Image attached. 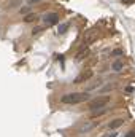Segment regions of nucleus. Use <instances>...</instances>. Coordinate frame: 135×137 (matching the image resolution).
I'll return each instance as SVG.
<instances>
[{
	"instance_id": "f257e3e1",
	"label": "nucleus",
	"mask_w": 135,
	"mask_h": 137,
	"mask_svg": "<svg viewBox=\"0 0 135 137\" xmlns=\"http://www.w3.org/2000/svg\"><path fill=\"white\" fill-rule=\"evenodd\" d=\"M89 99H91L89 92H68V94L62 96L60 101L64 104H81V102L89 101Z\"/></svg>"
},
{
	"instance_id": "f03ea898",
	"label": "nucleus",
	"mask_w": 135,
	"mask_h": 137,
	"mask_svg": "<svg viewBox=\"0 0 135 137\" xmlns=\"http://www.w3.org/2000/svg\"><path fill=\"white\" fill-rule=\"evenodd\" d=\"M110 102V96H103V97H99V99H95V101H92L89 104V110H97V108H102V107H105L107 104Z\"/></svg>"
},
{
	"instance_id": "7ed1b4c3",
	"label": "nucleus",
	"mask_w": 135,
	"mask_h": 137,
	"mask_svg": "<svg viewBox=\"0 0 135 137\" xmlns=\"http://www.w3.org/2000/svg\"><path fill=\"white\" fill-rule=\"evenodd\" d=\"M57 21H59V18H57L56 13H46V15L43 16V22H46L48 26H54V24H57Z\"/></svg>"
},
{
	"instance_id": "20e7f679",
	"label": "nucleus",
	"mask_w": 135,
	"mask_h": 137,
	"mask_svg": "<svg viewBox=\"0 0 135 137\" xmlns=\"http://www.w3.org/2000/svg\"><path fill=\"white\" fill-rule=\"evenodd\" d=\"M89 54H91V49H89V48H81L80 51L76 53V56H75V61H83V59H86Z\"/></svg>"
},
{
	"instance_id": "39448f33",
	"label": "nucleus",
	"mask_w": 135,
	"mask_h": 137,
	"mask_svg": "<svg viewBox=\"0 0 135 137\" xmlns=\"http://www.w3.org/2000/svg\"><path fill=\"white\" fill-rule=\"evenodd\" d=\"M124 124V120H121V118H118V120H113L111 123H108V129H111V131H114V129H118V128H121V126Z\"/></svg>"
},
{
	"instance_id": "423d86ee",
	"label": "nucleus",
	"mask_w": 135,
	"mask_h": 137,
	"mask_svg": "<svg viewBox=\"0 0 135 137\" xmlns=\"http://www.w3.org/2000/svg\"><path fill=\"white\" fill-rule=\"evenodd\" d=\"M91 76H92V70H86V72H84L83 75H80L78 78L75 80V83H81V81H86V80H89Z\"/></svg>"
},
{
	"instance_id": "0eeeda50",
	"label": "nucleus",
	"mask_w": 135,
	"mask_h": 137,
	"mask_svg": "<svg viewBox=\"0 0 135 137\" xmlns=\"http://www.w3.org/2000/svg\"><path fill=\"white\" fill-rule=\"evenodd\" d=\"M38 19V15H35V13H27L24 16V22H33Z\"/></svg>"
},
{
	"instance_id": "6e6552de",
	"label": "nucleus",
	"mask_w": 135,
	"mask_h": 137,
	"mask_svg": "<svg viewBox=\"0 0 135 137\" xmlns=\"http://www.w3.org/2000/svg\"><path fill=\"white\" fill-rule=\"evenodd\" d=\"M105 113H108L105 107H102V108H97V110H94V112H92V118H97V116H102V115H105Z\"/></svg>"
},
{
	"instance_id": "1a4fd4ad",
	"label": "nucleus",
	"mask_w": 135,
	"mask_h": 137,
	"mask_svg": "<svg viewBox=\"0 0 135 137\" xmlns=\"http://www.w3.org/2000/svg\"><path fill=\"white\" fill-rule=\"evenodd\" d=\"M67 29H68V22H64V24H59V27H57V32L62 35V34H65V32H67Z\"/></svg>"
},
{
	"instance_id": "9d476101",
	"label": "nucleus",
	"mask_w": 135,
	"mask_h": 137,
	"mask_svg": "<svg viewBox=\"0 0 135 137\" xmlns=\"http://www.w3.org/2000/svg\"><path fill=\"white\" fill-rule=\"evenodd\" d=\"M121 69H122V62H121V61H114L113 62V70H114V72H119Z\"/></svg>"
},
{
	"instance_id": "9b49d317",
	"label": "nucleus",
	"mask_w": 135,
	"mask_h": 137,
	"mask_svg": "<svg viewBox=\"0 0 135 137\" xmlns=\"http://www.w3.org/2000/svg\"><path fill=\"white\" fill-rule=\"evenodd\" d=\"M94 126H95V124H94V123H86V124H84L83 128L80 129V131H81V132H86V131H89V129H92Z\"/></svg>"
},
{
	"instance_id": "f8f14e48",
	"label": "nucleus",
	"mask_w": 135,
	"mask_h": 137,
	"mask_svg": "<svg viewBox=\"0 0 135 137\" xmlns=\"http://www.w3.org/2000/svg\"><path fill=\"white\" fill-rule=\"evenodd\" d=\"M43 32V27H33V30H32V35H38V34H41Z\"/></svg>"
},
{
	"instance_id": "ddd939ff",
	"label": "nucleus",
	"mask_w": 135,
	"mask_h": 137,
	"mask_svg": "<svg viewBox=\"0 0 135 137\" xmlns=\"http://www.w3.org/2000/svg\"><path fill=\"white\" fill-rule=\"evenodd\" d=\"M19 13H21V15H27V13H30V6H22V8L19 10Z\"/></svg>"
},
{
	"instance_id": "4468645a",
	"label": "nucleus",
	"mask_w": 135,
	"mask_h": 137,
	"mask_svg": "<svg viewBox=\"0 0 135 137\" xmlns=\"http://www.w3.org/2000/svg\"><path fill=\"white\" fill-rule=\"evenodd\" d=\"M135 91V88L132 85H129V86H126V92H134Z\"/></svg>"
},
{
	"instance_id": "2eb2a0df",
	"label": "nucleus",
	"mask_w": 135,
	"mask_h": 137,
	"mask_svg": "<svg viewBox=\"0 0 135 137\" xmlns=\"http://www.w3.org/2000/svg\"><path fill=\"white\" fill-rule=\"evenodd\" d=\"M122 54V51H121V49H114L113 53H111V56H121Z\"/></svg>"
},
{
	"instance_id": "dca6fc26",
	"label": "nucleus",
	"mask_w": 135,
	"mask_h": 137,
	"mask_svg": "<svg viewBox=\"0 0 135 137\" xmlns=\"http://www.w3.org/2000/svg\"><path fill=\"white\" fill-rule=\"evenodd\" d=\"M126 137H135V129H132V131H129L126 134Z\"/></svg>"
},
{
	"instance_id": "f3484780",
	"label": "nucleus",
	"mask_w": 135,
	"mask_h": 137,
	"mask_svg": "<svg viewBox=\"0 0 135 137\" xmlns=\"http://www.w3.org/2000/svg\"><path fill=\"white\" fill-rule=\"evenodd\" d=\"M121 2H122L124 5H132V3L135 2V0H121Z\"/></svg>"
},
{
	"instance_id": "a211bd4d",
	"label": "nucleus",
	"mask_w": 135,
	"mask_h": 137,
	"mask_svg": "<svg viewBox=\"0 0 135 137\" xmlns=\"http://www.w3.org/2000/svg\"><path fill=\"white\" fill-rule=\"evenodd\" d=\"M19 3H21V2H19V0H16V2H11V3H10V8H11V6H16V5H19Z\"/></svg>"
},
{
	"instance_id": "6ab92c4d",
	"label": "nucleus",
	"mask_w": 135,
	"mask_h": 137,
	"mask_svg": "<svg viewBox=\"0 0 135 137\" xmlns=\"http://www.w3.org/2000/svg\"><path fill=\"white\" fill-rule=\"evenodd\" d=\"M111 88H113V86H107V88H103V89H102V92H107V91H110Z\"/></svg>"
},
{
	"instance_id": "aec40b11",
	"label": "nucleus",
	"mask_w": 135,
	"mask_h": 137,
	"mask_svg": "<svg viewBox=\"0 0 135 137\" xmlns=\"http://www.w3.org/2000/svg\"><path fill=\"white\" fill-rule=\"evenodd\" d=\"M38 2H41V0H29L30 5H32V3H38Z\"/></svg>"
},
{
	"instance_id": "412c9836",
	"label": "nucleus",
	"mask_w": 135,
	"mask_h": 137,
	"mask_svg": "<svg viewBox=\"0 0 135 137\" xmlns=\"http://www.w3.org/2000/svg\"><path fill=\"white\" fill-rule=\"evenodd\" d=\"M105 137H116V132H111V134H107Z\"/></svg>"
}]
</instances>
